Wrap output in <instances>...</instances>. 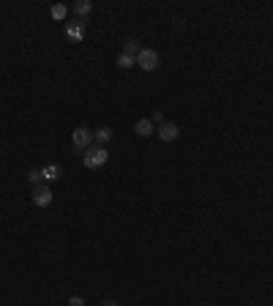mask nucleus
<instances>
[{
    "label": "nucleus",
    "instance_id": "obj_13",
    "mask_svg": "<svg viewBox=\"0 0 273 306\" xmlns=\"http://www.w3.org/2000/svg\"><path fill=\"white\" fill-rule=\"evenodd\" d=\"M131 66H137V57L120 52V55H118V68H131Z\"/></svg>",
    "mask_w": 273,
    "mask_h": 306
},
{
    "label": "nucleus",
    "instance_id": "obj_10",
    "mask_svg": "<svg viewBox=\"0 0 273 306\" xmlns=\"http://www.w3.org/2000/svg\"><path fill=\"white\" fill-rule=\"evenodd\" d=\"M74 11H77V16H82V22H85V16L93 11V3L90 0H79V3H74Z\"/></svg>",
    "mask_w": 273,
    "mask_h": 306
},
{
    "label": "nucleus",
    "instance_id": "obj_7",
    "mask_svg": "<svg viewBox=\"0 0 273 306\" xmlns=\"http://www.w3.org/2000/svg\"><path fill=\"white\" fill-rule=\"evenodd\" d=\"M41 175H44V183H55V181H60L63 167L60 164H46V167H41Z\"/></svg>",
    "mask_w": 273,
    "mask_h": 306
},
{
    "label": "nucleus",
    "instance_id": "obj_14",
    "mask_svg": "<svg viewBox=\"0 0 273 306\" xmlns=\"http://www.w3.org/2000/svg\"><path fill=\"white\" fill-rule=\"evenodd\" d=\"M27 183H30V186H41V183H44L41 170H30V172H27Z\"/></svg>",
    "mask_w": 273,
    "mask_h": 306
},
{
    "label": "nucleus",
    "instance_id": "obj_15",
    "mask_svg": "<svg viewBox=\"0 0 273 306\" xmlns=\"http://www.w3.org/2000/svg\"><path fill=\"white\" fill-rule=\"evenodd\" d=\"M150 120H153V123H159V126H161V123H164V112H161V109H156V112L150 115Z\"/></svg>",
    "mask_w": 273,
    "mask_h": 306
},
{
    "label": "nucleus",
    "instance_id": "obj_3",
    "mask_svg": "<svg viewBox=\"0 0 273 306\" xmlns=\"http://www.w3.org/2000/svg\"><path fill=\"white\" fill-rule=\"evenodd\" d=\"M71 145L77 148V151H88V148L93 145V131L88 129V126H79V129L71 131Z\"/></svg>",
    "mask_w": 273,
    "mask_h": 306
},
{
    "label": "nucleus",
    "instance_id": "obj_6",
    "mask_svg": "<svg viewBox=\"0 0 273 306\" xmlns=\"http://www.w3.org/2000/svg\"><path fill=\"white\" fill-rule=\"evenodd\" d=\"M66 38H71V41H82V38H85V22L82 19L68 22V25H66Z\"/></svg>",
    "mask_w": 273,
    "mask_h": 306
},
{
    "label": "nucleus",
    "instance_id": "obj_5",
    "mask_svg": "<svg viewBox=\"0 0 273 306\" xmlns=\"http://www.w3.org/2000/svg\"><path fill=\"white\" fill-rule=\"evenodd\" d=\"M178 137H181V129H178L175 123H167L164 120V123L159 126V140L161 142H175Z\"/></svg>",
    "mask_w": 273,
    "mask_h": 306
},
{
    "label": "nucleus",
    "instance_id": "obj_12",
    "mask_svg": "<svg viewBox=\"0 0 273 306\" xmlns=\"http://www.w3.org/2000/svg\"><path fill=\"white\" fill-rule=\"evenodd\" d=\"M66 14H68V8H66L63 3H55V5L49 8V16H52V19H57V22L66 19Z\"/></svg>",
    "mask_w": 273,
    "mask_h": 306
},
{
    "label": "nucleus",
    "instance_id": "obj_2",
    "mask_svg": "<svg viewBox=\"0 0 273 306\" xmlns=\"http://www.w3.org/2000/svg\"><path fill=\"white\" fill-rule=\"evenodd\" d=\"M159 63H161V57H159V52H156V49H150V47L139 49L137 66L142 68V71H156V68H159Z\"/></svg>",
    "mask_w": 273,
    "mask_h": 306
},
{
    "label": "nucleus",
    "instance_id": "obj_1",
    "mask_svg": "<svg viewBox=\"0 0 273 306\" xmlns=\"http://www.w3.org/2000/svg\"><path fill=\"white\" fill-rule=\"evenodd\" d=\"M107 159H109L107 145H90L88 151L82 153V161H85L88 170H98V167H104V164H107Z\"/></svg>",
    "mask_w": 273,
    "mask_h": 306
},
{
    "label": "nucleus",
    "instance_id": "obj_17",
    "mask_svg": "<svg viewBox=\"0 0 273 306\" xmlns=\"http://www.w3.org/2000/svg\"><path fill=\"white\" fill-rule=\"evenodd\" d=\"M104 306H118V304H115V301H107V304H104Z\"/></svg>",
    "mask_w": 273,
    "mask_h": 306
},
{
    "label": "nucleus",
    "instance_id": "obj_9",
    "mask_svg": "<svg viewBox=\"0 0 273 306\" xmlns=\"http://www.w3.org/2000/svg\"><path fill=\"white\" fill-rule=\"evenodd\" d=\"M93 140L98 142V145H107L109 140H112V129H107V126H101V129L93 131Z\"/></svg>",
    "mask_w": 273,
    "mask_h": 306
},
{
    "label": "nucleus",
    "instance_id": "obj_16",
    "mask_svg": "<svg viewBox=\"0 0 273 306\" xmlns=\"http://www.w3.org/2000/svg\"><path fill=\"white\" fill-rule=\"evenodd\" d=\"M68 304H71V306H85V301L79 296H71V298H68Z\"/></svg>",
    "mask_w": 273,
    "mask_h": 306
},
{
    "label": "nucleus",
    "instance_id": "obj_4",
    "mask_svg": "<svg viewBox=\"0 0 273 306\" xmlns=\"http://www.w3.org/2000/svg\"><path fill=\"white\" fill-rule=\"evenodd\" d=\"M33 205H36V208H49L52 205V189H49V183L36 186V192H33Z\"/></svg>",
    "mask_w": 273,
    "mask_h": 306
},
{
    "label": "nucleus",
    "instance_id": "obj_11",
    "mask_svg": "<svg viewBox=\"0 0 273 306\" xmlns=\"http://www.w3.org/2000/svg\"><path fill=\"white\" fill-rule=\"evenodd\" d=\"M139 49H142V47H139L137 38H126V41H123V52H126V55L137 57V55H139Z\"/></svg>",
    "mask_w": 273,
    "mask_h": 306
},
{
    "label": "nucleus",
    "instance_id": "obj_8",
    "mask_svg": "<svg viewBox=\"0 0 273 306\" xmlns=\"http://www.w3.org/2000/svg\"><path fill=\"white\" fill-rule=\"evenodd\" d=\"M134 131L139 137H150V134H153V120H150V118H139L134 123Z\"/></svg>",
    "mask_w": 273,
    "mask_h": 306
}]
</instances>
